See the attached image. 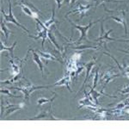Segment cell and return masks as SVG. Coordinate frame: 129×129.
Returning <instances> with one entry per match:
<instances>
[{
    "instance_id": "cell-21",
    "label": "cell",
    "mask_w": 129,
    "mask_h": 129,
    "mask_svg": "<svg viewBox=\"0 0 129 129\" xmlns=\"http://www.w3.org/2000/svg\"><path fill=\"white\" fill-rule=\"evenodd\" d=\"M1 94H5L6 95H9L10 97H16V98L20 97V96H18V95H15L12 94V93H10V89H1Z\"/></svg>"
},
{
    "instance_id": "cell-24",
    "label": "cell",
    "mask_w": 129,
    "mask_h": 129,
    "mask_svg": "<svg viewBox=\"0 0 129 129\" xmlns=\"http://www.w3.org/2000/svg\"><path fill=\"white\" fill-rule=\"evenodd\" d=\"M56 4H57V6H58V10H59L61 8V4H62V1L61 0H55Z\"/></svg>"
},
{
    "instance_id": "cell-27",
    "label": "cell",
    "mask_w": 129,
    "mask_h": 129,
    "mask_svg": "<svg viewBox=\"0 0 129 129\" xmlns=\"http://www.w3.org/2000/svg\"></svg>"
},
{
    "instance_id": "cell-5",
    "label": "cell",
    "mask_w": 129,
    "mask_h": 129,
    "mask_svg": "<svg viewBox=\"0 0 129 129\" xmlns=\"http://www.w3.org/2000/svg\"><path fill=\"white\" fill-rule=\"evenodd\" d=\"M103 21H104V20H102L101 26H100V28H101V33H100L99 37L96 39V40H95V41H96V42L103 43V45H104L105 47H106V44H107V42H109V41H123V42H124V40H120V39L112 38V37L109 36L110 33L113 31V29H109V31L105 32L104 28H103Z\"/></svg>"
},
{
    "instance_id": "cell-19",
    "label": "cell",
    "mask_w": 129,
    "mask_h": 129,
    "mask_svg": "<svg viewBox=\"0 0 129 129\" xmlns=\"http://www.w3.org/2000/svg\"><path fill=\"white\" fill-rule=\"evenodd\" d=\"M56 96H57V95H56V93H54V96H53L51 99H47V98H45V97L39 98L37 100V104H38V106H41V105L45 104V103H53V100L56 98Z\"/></svg>"
},
{
    "instance_id": "cell-9",
    "label": "cell",
    "mask_w": 129,
    "mask_h": 129,
    "mask_svg": "<svg viewBox=\"0 0 129 129\" xmlns=\"http://www.w3.org/2000/svg\"><path fill=\"white\" fill-rule=\"evenodd\" d=\"M67 75H66L64 78H62L61 79L58 81L56 84H53V86H66V88L69 89L70 92H72V89L70 87V84L72 82V78H71V75L69 72H67Z\"/></svg>"
},
{
    "instance_id": "cell-12",
    "label": "cell",
    "mask_w": 129,
    "mask_h": 129,
    "mask_svg": "<svg viewBox=\"0 0 129 129\" xmlns=\"http://www.w3.org/2000/svg\"><path fill=\"white\" fill-rule=\"evenodd\" d=\"M16 44H17V41H15L11 47H6V46L4 45L3 41H0V53H2L4 51H8L10 58H11V59H15V56H14V49H15Z\"/></svg>"
},
{
    "instance_id": "cell-6",
    "label": "cell",
    "mask_w": 129,
    "mask_h": 129,
    "mask_svg": "<svg viewBox=\"0 0 129 129\" xmlns=\"http://www.w3.org/2000/svg\"><path fill=\"white\" fill-rule=\"evenodd\" d=\"M24 107V103H21L19 104H10V103H8L7 105L5 106V108H2V116L4 115V112L5 110V115H10L11 114H13L14 112L17 111V110H21L22 108Z\"/></svg>"
},
{
    "instance_id": "cell-8",
    "label": "cell",
    "mask_w": 129,
    "mask_h": 129,
    "mask_svg": "<svg viewBox=\"0 0 129 129\" xmlns=\"http://www.w3.org/2000/svg\"><path fill=\"white\" fill-rule=\"evenodd\" d=\"M101 76H103L101 78V80L102 81H104V82H105L104 85H103V89H104L106 85L109 84V83L111 82L112 80H114L115 78L119 77L120 74H115L113 72V70H109V71H108V72H105L104 73H103V74L101 75Z\"/></svg>"
},
{
    "instance_id": "cell-26",
    "label": "cell",
    "mask_w": 129,
    "mask_h": 129,
    "mask_svg": "<svg viewBox=\"0 0 129 129\" xmlns=\"http://www.w3.org/2000/svg\"><path fill=\"white\" fill-rule=\"evenodd\" d=\"M127 41H129V39L128 40H124V42H127Z\"/></svg>"
},
{
    "instance_id": "cell-10",
    "label": "cell",
    "mask_w": 129,
    "mask_h": 129,
    "mask_svg": "<svg viewBox=\"0 0 129 129\" xmlns=\"http://www.w3.org/2000/svg\"><path fill=\"white\" fill-rule=\"evenodd\" d=\"M92 6V5H79L78 6V9H76V10H72V11H70V12H68L67 14H66V17H67L68 15H70V14H72V13H79L80 14V19H82L84 16L86 15V11L88 10H89V8Z\"/></svg>"
},
{
    "instance_id": "cell-1",
    "label": "cell",
    "mask_w": 129,
    "mask_h": 129,
    "mask_svg": "<svg viewBox=\"0 0 129 129\" xmlns=\"http://www.w3.org/2000/svg\"><path fill=\"white\" fill-rule=\"evenodd\" d=\"M52 86H53V85H47V86H35V85L31 84L30 82H28L27 85H22L21 87H14V88H11V89H16V90H19V91H21V92H22L24 95V100L26 102H28L30 95L32 94L34 91L37 90V89H49L50 87H52Z\"/></svg>"
},
{
    "instance_id": "cell-18",
    "label": "cell",
    "mask_w": 129,
    "mask_h": 129,
    "mask_svg": "<svg viewBox=\"0 0 129 129\" xmlns=\"http://www.w3.org/2000/svg\"><path fill=\"white\" fill-rule=\"evenodd\" d=\"M1 31L5 36V41L8 40L9 38V35L12 34V31L10 30L9 28H7V26L5 25V22L3 20V18L1 19Z\"/></svg>"
},
{
    "instance_id": "cell-20",
    "label": "cell",
    "mask_w": 129,
    "mask_h": 129,
    "mask_svg": "<svg viewBox=\"0 0 129 129\" xmlns=\"http://www.w3.org/2000/svg\"><path fill=\"white\" fill-rule=\"evenodd\" d=\"M47 37H48V38H49V40L52 41V43H53V44L55 46V47H56V48H57L58 50H60V47H59V44H58V43L56 42L54 36H53V35L52 34V31L50 30V29L48 30V33H47Z\"/></svg>"
},
{
    "instance_id": "cell-2",
    "label": "cell",
    "mask_w": 129,
    "mask_h": 129,
    "mask_svg": "<svg viewBox=\"0 0 129 129\" xmlns=\"http://www.w3.org/2000/svg\"><path fill=\"white\" fill-rule=\"evenodd\" d=\"M105 10L110 13H114V15L109 16L107 19H113L116 22L121 24L125 29V35H127V24H126V12L124 10H108L105 8Z\"/></svg>"
},
{
    "instance_id": "cell-22",
    "label": "cell",
    "mask_w": 129,
    "mask_h": 129,
    "mask_svg": "<svg viewBox=\"0 0 129 129\" xmlns=\"http://www.w3.org/2000/svg\"><path fill=\"white\" fill-rule=\"evenodd\" d=\"M98 71H99V68H97L96 70H95V76L94 78V82H93V88H95L96 87V84H97V81H98Z\"/></svg>"
},
{
    "instance_id": "cell-3",
    "label": "cell",
    "mask_w": 129,
    "mask_h": 129,
    "mask_svg": "<svg viewBox=\"0 0 129 129\" xmlns=\"http://www.w3.org/2000/svg\"><path fill=\"white\" fill-rule=\"evenodd\" d=\"M68 21L70 22V23L72 25V27L75 28H77L78 30L80 31V37L78 38V40L77 41V43L79 44L82 41H89L88 39H87V33L89 29V28L92 27V25H94L95 23H97L100 21H102L101 19L97 20V21H94V22H89V23L88 25H85V26H81V25H77V24H74L73 22H72L71 20L68 19Z\"/></svg>"
},
{
    "instance_id": "cell-11",
    "label": "cell",
    "mask_w": 129,
    "mask_h": 129,
    "mask_svg": "<svg viewBox=\"0 0 129 129\" xmlns=\"http://www.w3.org/2000/svg\"><path fill=\"white\" fill-rule=\"evenodd\" d=\"M21 5V8H22V10L23 11V13H25L26 15L29 16L30 17L34 18V19H39V12L35 11V10H32L30 7H28V6L25 5H22V4H20Z\"/></svg>"
},
{
    "instance_id": "cell-4",
    "label": "cell",
    "mask_w": 129,
    "mask_h": 129,
    "mask_svg": "<svg viewBox=\"0 0 129 129\" xmlns=\"http://www.w3.org/2000/svg\"><path fill=\"white\" fill-rule=\"evenodd\" d=\"M9 7H10L9 8V13H8V14H6L5 12L3 7L1 8V13H2L3 17H4V21H5V22H11V23H14L15 25H16V26L22 28V29L25 31V32L29 33V30H28L26 27H24L22 24H21L20 22L16 20V18L15 17V16H14L13 12H12V5H11V2H10V0H9Z\"/></svg>"
},
{
    "instance_id": "cell-17",
    "label": "cell",
    "mask_w": 129,
    "mask_h": 129,
    "mask_svg": "<svg viewBox=\"0 0 129 129\" xmlns=\"http://www.w3.org/2000/svg\"><path fill=\"white\" fill-rule=\"evenodd\" d=\"M55 23H59V22L55 19V9H54V7H53V13H52L51 18H50L49 20L46 21V22H44V25L47 27V28H48V29H50V28H51L52 25H54Z\"/></svg>"
},
{
    "instance_id": "cell-7",
    "label": "cell",
    "mask_w": 129,
    "mask_h": 129,
    "mask_svg": "<svg viewBox=\"0 0 129 129\" xmlns=\"http://www.w3.org/2000/svg\"><path fill=\"white\" fill-rule=\"evenodd\" d=\"M29 49H30V51L32 52L33 60H34V62L37 64V66L39 67V69H40V71H41L42 77H43V78H45V73H44L45 66H44V64H43V61L41 59V56L39 55L38 53H37V52L35 51V50L32 49V48H29Z\"/></svg>"
},
{
    "instance_id": "cell-14",
    "label": "cell",
    "mask_w": 129,
    "mask_h": 129,
    "mask_svg": "<svg viewBox=\"0 0 129 129\" xmlns=\"http://www.w3.org/2000/svg\"><path fill=\"white\" fill-rule=\"evenodd\" d=\"M95 59H94L93 60H91V61H89L86 64H84V66H85V68H86V70H87V72H86V77H85L84 82V84H83V86H82V88H81V89H84L85 84H86L87 80H88V78L89 77V73H90L91 70H92L93 66H95ZM81 89H80V91H81Z\"/></svg>"
},
{
    "instance_id": "cell-13",
    "label": "cell",
    "mask_w": 129,
    "mask_h": 129,
    "mask_svg": "<svg viewBox=\"0 0 129 129\" xmlns=\"http://www.w3.org/2000/svg\"><path fill=\"white\" fill-rule=\"evenodd\" d=\"M52 103H50L49 109L47 111H42L41 114H39L38 115H36L34 118V120H38V119H42V118H47L49 117L50 120H57L56 118H54V116L53 115V110H52Z\"/></svg>"
},
{
    "instance_id": "cell-15",
    "label": "cell",
    "mask_w": 129,
    "mask_h": 129,
    "mask_svg": "<svg viewBox=\"0 0 129 129\" xmlns=\"http://www.w3.org/2000/svg\"><path fill=\"white\" fill-rule=\"evenodd\" d=\"M90 88V92H89V95H91L93 97V99H94V101L95 102V103H96L97 105L99 104V102H98V98L100 96H102V95H106V96H109V97H116V96H113V95H107L105 94V93H103V91H100V92H97V91L95 90V89L93 88V87H89Z\"/></svg>"
},
{
    "instance_id": "cell-16",
    "label": "cell",
    "mask_w": 129,
    "mask_h": 129,
    "mask_svg": "<svg viewBox=\"0 0 129 129\" xmlns=\"http://www.w3.org/2000/svg\"><path fill=\"white\" fill-rule=\"evenodd\" d=\"M37 52L39 55L41 57L44 58V59H47V60H53V61H61V59H59V58H57L56 56L51 54L49 53H47V52H42V51H40V50H35Z\"/></svg>"
},
{
    "instance_id": "cell-23",
    "label": "cell",
    "mask_w": 129,
    "mask_h": 129,
    "mask_svg": "<svg viewBox=\"0 0 129 129\" xmlns=\"http://www.w3.org/2000/svg\"><path fill=\"white\" fill-rule=\"evenodd\" d=\"M81 58V52H79V53H74L73 56L72 57V60H73V61H78L79 60V59Z\"/></svg>"
},
{
    "instance_id": "cell-25",
    "label": "cell",
    "mask_w": 129,
    "mask_h": 129,
    "mask_svg": "<svg viewBox=\"0 0 129 129\" xmlns=\"http://www.w3.org/2000/svg\"><path fill=\"white\" fill-rule=\"evenodd\" d=\"M119 51L123 52V53H127V54H129V52H127V51H124V50H119Z\"/></svg>"
}]
</instances>
